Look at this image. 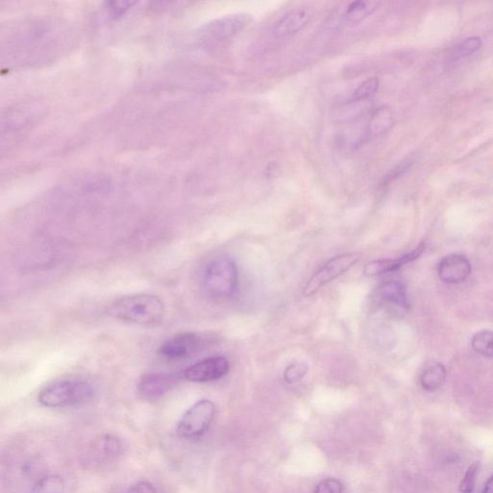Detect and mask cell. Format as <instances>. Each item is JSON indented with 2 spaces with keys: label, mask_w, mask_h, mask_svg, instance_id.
Wrapping results in <instances>:
<instances>
[{
  "label": "cell",
  "mask_w": 493,
  "mask_h": 493,
  "mask_svg": "<svg viewBox=\"0 0 493 493\" xmlns=\"http://www.w3.org/2000/svg\"><path fill=\"white\" fill-rule=\"evenodd\" d=\"M447 372L446 367L439 362H429L420 375V383L423 390L433 392L439 390L446 383Z\"/></svg>",
  "instance_id": "cell-17"
},
{
  "label": "cell",
  "mask_w": 493,
  "mask_h": 493,
  "mask_svg": "<svg viewBox=\"0 0 493 493\" xmlns=\"http://www.w3.org/2000/svg\"><path fill=\"white\" fill-rule=\"evenodd\" d=\"M411 165V160H405L402 163L399 164L397 167L394 168L392 171L388 174V177H385V182H392V180L398 179L401 175L405 174L409 169H410Z\"/></svg>",
  "instance_id": "cell-26"
},
{
  "label": "cell",
  "mask_w": 493,
  "mask_h": 493,
  "mask_svg": "<svg viewBox=\"0 0 493 493\" xmlns=\"http://www.w3.org/2000/svg\"><path fill=\"white\" fill-rule=\"evenodd\" d=\"M425 250V244L420 243L414 250L395 259H378L373 260L365 266V273L367 276H378L390 272L396 271L406 263L416 260Z\"/></svg>",
  "instance_id": "cell-14"
},
{
  "label": "cell",
  "mask_w": 493,
  "mask_h": 493,
  "mask_svg": "<svg viewBox=\"0 0 493 493\" xmlns=\"http://www.w3.org/2000/svg\"><path fill=\"white\" fill-rule=\"evenodd\" d=\"M479 467V464L474 462L467 469L466 474H464L461 484H459V492L462 493H473Z\"/></svg>",
  "instance_id": "cell-23"
},
{
  "label": "cell",
  "mask_w": 493,
  "mask_h": 493,
  "mask_svg": "<svg viewBox=\"0 0 493 493\" xmlns=\"http://www.w3.org/2000/svg\"><path fill=\"white\" fill-rule=\"evenodd\" d=\"M133 4V2H113V3L109 4V11H110L111 16H121L128 11Z\"/></svg>",
  "instance_id": "cell-27"
},
{
  "label": "cell",
  "mask_w": 493,
  "mask_h": 493,
  "mask_svg": "<svg viewBox=\"0 0 493 493\" xmlns=\"http://www.w3.org/2000/svg\"><path fill=\"white\" fill-rule=\"evenodd\" d=\"M94 388L81 378H64L56 381L43 388L38 396L41 405L47 408H64L90 400Z\"/></svg>",
  "instance_id": "cell-3"
},
{
  "label": "cell",
  "mask_w": 493,
  "mask_h": 493,
  "mask_svg": "<svg viewBox=\"0 0 493 493\" xmlns=\"http://www.w3.org/2000/svg\"><path fill=\"white\" fill-rule=\"evenodd\" d=\"M482 47V41L479 37L469 38L457 47L455 52L454 59H462L467 56L473 54Z\"/></svg>",
  "instance_id": "cell-22"
},
{
  "label": "cell",
  "mask_w": 493,
  "mask_h": 493,
  "mask_svg": "<svg viewBox=\"0 0 493 493\" xmlns=\"http://www.w3.org/2000/svg\"><path fill=\"white\" fill-rule=\"evenodd\" d=\"M108 314L121 321L146 326L156 324L163 318L165 306L162 300L154 295H131L113 302Z\"/></svg>",
  "instance_id": "cell-2"
},
{
  "label": "cell",
  "mask_w": 493,
  "mask_h": 493,
  "mask_svg": "<svg viewBox=\"0 0 493 493\" xmlns=\"http://www.w3.org/2000/svg\"><path fill=\"white\" fill-rule=\"evenodd\" d=\"M378 297L393 306L403 309L409 307L406 286L401 281H390L383 284L378 288Z\"/></svg>",
  "instance_id": "cell-16"
},
{
  "label": "cell",
  "mask_w": 493,
  "mask_h": 493,
  "mask_svg": "<svg viewBox=\"0 0 493 493\" xmlns=\"http://www.w3.org/2000/svg\"><path fill=\"white\" fill-rule=\"evenodd\" d=\"M307 372V366L304 363H294L286 368L284 372V380L286 383H294L299 382L302 378L306 376Z\"/></svg>",
  "instance_id": "cell-24"
},
{
  "label": "cell",
  "mask_w": 493,
  "mask_h": 493,
  "mask_svg": "<svg viewBox=\"0 0 493 493\" xmlns=\"http://www.w3.org/2000/svg\"><path fill=\"white\" fill-rule=\"evenodd\" d=\"M65 484L58 475H47L35 484L31 493H64Z\"/></svg>",
  "instance_id": "cell-20"
},
{
  "label": "cell",
  "mask_w": 493,
  "mask_h": 493,
  "mask_svg": "<svg viewBox=\"0 0 493 493\" xmlns=\"http://www.w3.org/2000/svg\"><path fill=\"white\" fill-rule=\"evenodd\" d=\"M394 118L392 112L388 108H378L373 112L367 126V134L370 137L382 135L392 128Z\"/></svg>",
  "instance_id": "cell-18"
},
{
  "label": "cell",
  "mask_w": 493,
  "mask_h": 493,
  "mask_svg": "<svg viewBox=\"0 0 493 493\" xmlns=\"http://www.w3.org/2000/svg\"><path fill=\"white\" fill-rule=\"evenodd\" d=\"M251 22L253 17L246 13L226 15L205 24L200 30V36L203 40L223 42L237 36L250 27Z\"/></svg>",
  "instance_id": "cell-7"
},
{
  "label": "cell",
  "mask_w": 493,
  "mask_h": 493,
  "mask_svg": "<svg viewBox=\"0 0 493 493\" xmlns=\"http://www.w3.org/2000/svg\"><path fill=\"white\" fill-rule=\"evenodd\" d=\"M237 286V266L230 258H215L205 267L203 286L212 298H230L235 293Z\"/></svg>",
  "instance_id": "cell-4"
},
{
  "label": "cell",
  "mask_w": 493,
  "mask_h": 493,
  "mask_svg": "<svg viewBox=\"0 0 493 493\" xmlns=\"http://www.w3.org/2000/svg\"><path fill=\"white\" fill-rule=\"evenodd\" d=\"M472 348L483 357L493 358V332L481 330L474 335L471 340Z\"/></svg>",
  "instance_id": "cell-19"
},
{
  "label": "cell",
  "mask_w": 493,
  "mask_h": 493,
  "mask_svg": "<svg viewBox=\"0 0 493 493\" xmlns=\"http://www.w3.org/2000/svg\"><path fill=\"white\" fill-rule=\"evenodd\" d=\"M230 362L225 357H211L194 363L183 372V377L193 383H208L220 380L230 371Z\"/></svg>",
  "instance_id": "cell-9"
},
{
  "label": "cell",
  "mask_w": 493,
  "mask_h": 493,
  "mask_svg": "<svg viewBox=\"0 0 493 493\" xmlns=\"http://www.w3.org/2000/svg\"><path fill=\"white\" fill-rule=\"evenodd\" d=\"M342 492L341 483L337 479H332V478L323 480L315 490V493H342Z\"/></svg>",
  "instance_id": "cell-25"
},
{
  "label": "cell",
  "mask_w": 493,
  "mask_h": 493,
  "mask_svg": "<svg viewBox=\"0 0 493 493\" xmlns=\"http://www.w3.org/2000/svg\"><path fill=\"white\" fill-rule=\"evenodd\" d=\"M380 2L373 0H357L348 5L343 14V22L347 25H357L367 19L380 6Z\"/></svg>",
  "instance_id": "cell-15"
},
{
  "label": "cell",
  "mask_w": 493,
  "mask_h": 493,
  "mask_svg": "<svg viewBox=\"0 0 493 493\" xmlns=\"http://www.w3.org/2000/svg\"><path fill=\"white\" fill-rule=\"evenodd\" d=\"M122 452V442L113 434H103L91 442L84 455V464L90 469L108 466Z\"/></svg>",
  "instance_id": "cell-8"
},
{
  "label": "cell",
  "mask_w": 493,
  "mask_h": 493,
  "mask_svg": "<svg viewBox=\"0 0 493 493\" xmlns=\"http://www.w3.org/2000/svg\"><path fill=\"white\" fill-rule=\"evenodd\" d=\"M471 273V264L466 256L449 255L442 258L438 266L439 279L450 284H461L469 278Z\"/></svg>",
  "instance_id": "cell-12"
},
{
  "label": "cell",
  "mask_w": 493,
  "mask_h": 493,
  "mask_svg": "<svg viewBox=\"0 0 493 493\" xmlns=\"http://www.w3.org/2000/svg\"><path fill=\"white\" fill-rule=\"evenodd\" d=\"M362 258V253L355 251V253H343L330 259L309 279L302 293L306 297L312 296L322 287L349 271Z\"/></svg>",
  "instance_id": "cell-5"
},
{
  "label": "cell",
  "mask_w": 493,
  "mask_h": 493,
  "mask_svg": "<svg viewBox=\"0 0 493 493\" xmlns=\"http://www.w3.org/2000/svg\"><path fill=\"white\" fill-rule=\"evenodd\" d=\"M68 45L67 30L61 24L36 22L19 30L9 41L8 58L17 64H40L59 55Z\"/></svg>",
  "instance_id": "cell-1"
},
{
  "label": "cell",
  "mask_w": 493,
  "mask_h": 493,
  "mask_svg": "<svg viewBox=\"0 0 493 493\" xmlns=\"http://www.w3.org/2000/svg\"><path fill=\"white\" fill-rule=\"evenodd\" d=\"M126 493H156V490L151 483L140 481L132 485Z\"/></svg>",
  "instance_id": "cell-28"
},
{
  "label": "cell",
  "mask_w": 493,
  "mask_h": 493,
  "mask_svg": "<svg viewBox=\"0 0 493 493\" xmlns=\"http://www.w3.org/2000/svg\"><path fill=\"white\" fill-rule=\"evenodd\" d=\"M202 337L193 332L180 334L170 338L159 351V355L168 360H182L191 357L203 345Z\"/></svg>",
  "instance_id": "cell-10"
},
{
  "label": "cell",
  "mask_w": 493,
  "mask_h": 493,
  "mask_svg": "<svg viewBox=\"0 0 493 493\" xmlns=\"http://www.w3.org/2000/svg\"><path fill=\"white\" fill-rule=\"evenodd\" d=\"M378 87H380V80L376 76H372V78L363 81L355 89L351 98H352V101L368 100L377 93Z\"/></svg>",
  "instance_id": "cell-21"
},
{
  "label": "cell",
  "mask_w": 493,
  "mask_h": 493,
  "mask_svg": "<svg viewBox=\"0 0 493 493\" xmlns=\"http://www.w3.org/2000/svg\"><path fill=\"white\" fill-rule=\"evenodd\" d=\"M215 413L214 404L207 399H203L194 404L183 414L177 424V434L183 439L200 438L209 429Z\"/></svg>",
  "instance_id": "cell-6"
},
{
  "label": "cell",
  "mask_w": 493,
  "mask_h": 493,
  "mask_svg": "<svg viewBox=\"0 0 493 493\" xmlns=\"http://www.w3.org/2000/svg\"><path fill=\"white\" fill-rule=\"evenodd\" d=\"M177 382L174 375L166 373H152L145 375L140 380L137 391L140 397L147 401H154L163 397L168 391L171 390Z\"/></svg>",
  "instance_id": "cell-13"
},
{
  "label": "cell",
  "mask_w": 493,
  "mask_h": 493,
  "mask_svg": "<svg viewBox=\"0 0 493 493\" xmlns=\"http://www.w3.org/2000/svg\"><path fill=\"white\" fill-rule=\"evenodd\" d=\"M312 10L301 6L290 10L274 22L273 35L279 39L294 36L309 24L312 19Z\"/></svg>",
  "instance_id": "cell-11"
},
{
  "label": "cell",
  "mask_w": 493,
  "mask_h": 493,
  "mask_svg": "<svg viewBox=\"0 0 493 493\" xmlns=\"http://www.w3.org/2000/svg\"><path fill=\"white\" fill-rule=\"evenodd\" d=\"M483 493H493V475L487 480V482L485 483Z\"/></svg>",
  "instance_id": "cell-29"
}]
</instances>
